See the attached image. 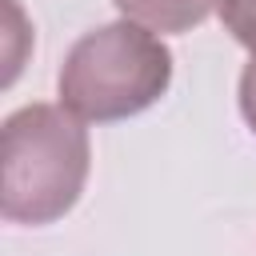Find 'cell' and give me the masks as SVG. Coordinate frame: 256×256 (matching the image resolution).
I'll return each instance as SVG.
<instances>
[{
    "label": "cell",
    "instance_id": "6da1fadb",
    "mask_svg": "<svg viewBox=\"0 0 256 256\" xmlns=\"http://www.w3.org/2000/svg\"><path fill=\"white\" fill-rule=\"evenodd\" d=\"M92 144L64 104H24L0 128V212L12 224H52L84 192Z\"/></svg>",
    "mask_w": 256,
    "mask_h": 256
},
{
    "label": "cell",
    "instance_id": "7a4b0ae2",
    "mask_svg": "<svg viewBox=\"0 0 256 256\" xmlns=\"http://www.w3.org/2000/svg\"><path fill=\"white\" fill-rule=\"evenodd\" d=\"M172 84L168 44L132 24L112 20L84 32L56 76L60 104L84 124H112L152 108Z\"/></svg>",
    "mask_w": 256,
    "mask_h": 256
},
{
    "label": "cell",
    "instance_id": "3957f363",
    "mask_svg": "<svg viewBox=\"0 0 256 256\" xmlns=\"http://www.w3.org/2000/svg\"><path fill=\"white\" fill-rule=\"evenodd\" d=\"M124 20L148 32H192L216 8V0H112Z\"/></svg>",
    "mask_w": 256,
    "mask_h": 256
},
{
    "label": "cell",
    "instance_id": "277c9868",
    "mask_svg": "<svg viewBox=\"0 0 256 256\" xmlns=\"http://www.w3.org/2000/svg\"><path fill=\"white\" fill-rule=\"evenodd\" d=\"M216 12L232 32V40L256 56V0H216Z\"/></svg>",
    "mask_w": 256,
    "mask_h": 256
},
{
    "label": "cell",
    "instance_id": "5b68a950",
    "mask_svg": "<svg viewBox=\"0 0 256 256\" xmlns=\"http://www.w3.org/2000/svg\"><path fill=\"white\" fill-rule=\"evenodd\" d=\"M240 112H244V120H248V128L256 136V56L240 72Z\"/></svg>",
    "mask_w": 256,
    "mask_h": 256
}]
</instances>
